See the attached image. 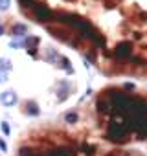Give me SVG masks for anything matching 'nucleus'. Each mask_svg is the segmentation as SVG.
I'll return each mask as SVG.
<instances>
[{"label": "nucleus", "instance_id": "nucleus-2", "mask_svg": "<svg viewBox=\"0 0 147 156\" xmlns=\"http://www.w3.org/2000/svg\"><path fill=\"white\" fill-rule=\"evenodd\" d=\"M11 35L13 37H28V26L22 24V22L11 24Z\"/></svg>", "mask_w": 147, "mask_h": 156}, {"label": "nucleus", "instance_id": "nucleus-7", "mask_svg": "<svg viewBox=\"0 0 147 156\" xmlns=\"http://www.w3.org/2000/svg\"><path fill=\"white\" fill-rule=\"evenodd\" d=\"M11 6V0H0V11H8Z\"/></svg>", "mask_w": 147, "mask_h": 156}, {"label": "nucleus", "instance_id": "nucleus-9", "mask_svg": "<svg viewBox=\"0 0 147 156\" xmlns=\"http://www.w3.org/2000/svg\"><path fill=\"white\" fill-rule=\"evenodd\" d=\"M6 81H8V72L0 70V83H6Z\"/></svg>", "mask_w": 147, "mask_h": 156}, {"label": "nucleus", "instance_id": "nucleus-10", "mask_svg": "<svg viewBox=\"0 0 147 156\" xmlns=\"http://www.w3.org/2000/svg\"><path fill=\"white\" fill-rule=\"evenodd\" d=\"M0 149H2V152H8V145H6V141L0 138Z\"/></svg>", "mask_w": 147, "mask_h": 156}, {"label": "nucleus", "instance_id": "nucleus-6", "mask_svg": "<svg viewBox=\"0 0 147 156\" xmlns=\"http://www.w3.org/2000/svg\"><path fill=\"white\" fill-rule=\"evenodd\" d=\"M0 130L4 132V136H9V134H11V129H9V125H8V121H2V123H0Z\"/></svg>", "mask_w": 147, "mask_h": 156}, {"label": "nucleus", "instance_id": "nucleus-8", "mask_svg": "<svg viewBox=\"0 0 147 156\" xmlns=\"http://www.w3.org/2000/svg\"><path fill=\"white\" fill-rule=\"evenodd\" d=\"M9 46L11 48H26V41H11Z\"/></svg>", "mask_w": 147, "mask_h": 156}, {"label": "nucleus", "instance_id": "nucleus-3", "mask_svg": "<svg viewBox=\"0 0 147 156\" xmlns=\"http://www.w3.org/2000/svg\"><path fill=\"white\" fill-rule=\"evenodd\" d=\"M22 112L26 114V116H39L41 114V108H39V105L35 103V101H26L24 103V108H22Z\"/></svg>", "mask_w": 147, "mask_h": 156}, {"label": "nucleus", "instance_id": "nucleus-4", "mask_svg": "<svg viewBox=\"0 0 147 156\" xmlns=\"http://www.w3.org/2000/svg\"><path fill=\"white\" fill-rule=\"evenodd\" d=\"M63 119H64V123L74 125V123L79 119V114H77L76 110H68V112H64V114H63Z\"/></svg>", "mask_w": 147, "mask_h": 156}, {"label": "nucleus", "instance_id": "nucleus-1", "mask_svg": "<svg viewBox=\"0 0 147 156\" xmlns=\"http://www.w3.org/2000/svg\"><path fill=\"white\" fill-rule=\"evenodd\" d=\"M17 101H19V98H17V94L13 90H6V92L0 94V103L4 107H15Z\"/></svg>", "mask_w": 147, "mask_h": 156}, {"label": "nucleus", "instance_id": "nucleus-5", "mask_svg": "<svg viewBox=\"0 0 147 156\" xmlns=\"http://www.w3.org/2000/svg\"><path fill=\"white\" fill-rule=\"evenodd\" d=\"M11 68H13V64H11L9 59H6V57H4V59H0V70H2V72H9Z\"/></svg>", "mask_w": 147, "mask_h": 156}, {"label": "nucleus", "instance_id": "nucleus-11", "mask_svg": "<svg viewBox=\"0 0 147 156\" xmlns=\"http://www.w3.org/2000/svg\"><path fill=\"white\" fill-rule=\"evenodd\" d=\"M4 33H6V28H4V26H2V24H0V37H2V35H4Z\"/></svg>", "mask_w": 147, "mask_h": 156}]
</instances>
